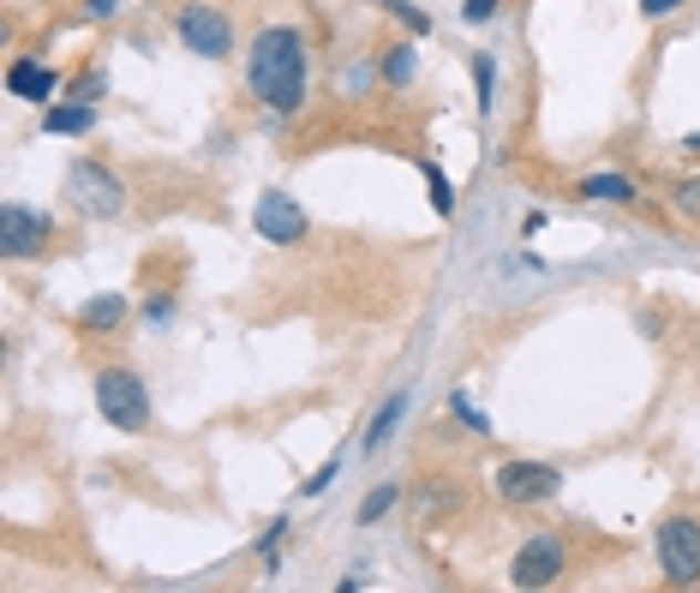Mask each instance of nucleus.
I'll return each instance as SVG.
<instances>
[{
    "instance_id": "f257e3e1",
    "label": "nucleus",
    "mask_w": 700,
    "mask_h": 593,
    "mask_svg": "<svg viewBox=\"0 0 700 593\" xmlns=\"http://www.w3.org/2000/svg\"><path fill=\"white\" fill-rule=\"evenodd\" d=\"M246 84L264 109L294 114L306 96V42L300 31H264L251 42V61H246Z\"/></svg>"
},
{
    "instance_id": "f03ea898",
    "label": "nucleus",
    "mask_w": 700,
    "mask_h": 593,
    "mask_svg": "<svg viewBox=\"0 0 700 593\" xmlns=\"http://www.w3.org/2000/svg\"><path fill=\"white\" fill-rule=\"evenodd\" d=\"M96 408L114 432H144V426H151V390H144V378L126 372V366L96 372Z\"/></svg>"
},
{
    "instance_id": "7ed1b4c3",
    "label": "nucleus",
    "mask_w": 700,
    "mask_h": 593,
    "mask_svg": "<svg viewBox=\"0 0 700 593\" xmlns=\"http://www.w3.org/2000/svg\"><path fill=\"white\" fill-rule=\"evenodd\" d=\"M66 198L79 204L84 216H121V204H126V186L114 181L102 162H72L66 168Z\"/></svg>"
},
{
    "instance_id": "20e7f679",
    "label": "nucleus",
    "mask_w": 700,
    "mask_h": 593,
    "mask_svg": "<svg viewBox=\"0 0 700 593\" xmlns=\"http://www.w3.org/2000/svg\"><path fill=\"white\" fill-rule=\"evenodd\" d=\"M659 570H665V582H677V587L700 582V522L670 515L659 528Z\"/></svg>"
},
{
    "instance_id": "39448f33",
    "label": "nucleus",
    "mask_w": 700,
    "mask_h": 593,
    "mask_svg": "<svg viewBox=\"0 0 700 593\" xmlns=\"http://www.w3.org/2000/svg\"><path fill=\"white\" fill-rule=\"evenodd\" d=\"M174 31L192 54H204V61H222V54L234 49V24L222 19L216 7H181V19H174Z\"/></svg>"
},
{
    "instance_id": "423d86ee",
    "label": "nucleus",
    "mask_w": 700,
    "mask_h": 593,
    "mask_svg": "<svg viewBox=\"0 0 700 593\" xmlns=\"http://www.w3.org/2000/svg\"><path fill=\"white\" fill-rule=\"evenodd\" d=\"M49 216L31 211V204H0V252L7 258H37L49 246Z\"/></svg>"
},
{
    "instance_id": "0eeeda50",
    "label": "nucleus",
    "mask_w": 700,
    "mask_h": 593,
    "mask_svg": "<svg viewBox=\"0 0 700 593\" xmlns=\"http://www.w3.org/2000/svg\"><path fill=\"white\" fill-rule=\"evenodd\" d=\"M563 575V540H550V533H539V540H527L509 563V582L515 587H550Z\"/></svg>"
},
{
    "instance_id": "6e6552de",
    "label": "nucleus",
    "mask_w": 700,
    "mask_h": 593,
    "mask_svg": "<svg viewBox=\"0 0 700 593\" xmlns=\"http://www.w3.org/2000/svg\"><path fill=\"white\" fill-rule=\"evenodd\" d=\"M258 234L270 246H300L306 241V211L288 198V192H264L258 198Z\"/></svg>"
},
{
    "instance_id": "1a4fd4ad",
    "label": "nucleus",
    "mask_w": 700,
    "mask_h": 593,
    "mask_svg": "<svg viewBox=\"0 0 700 593\" xmlns=\"http://www.w3.org/2000/svg\"><path fill=\"white\" fill-rule=\"evenodd\" d=\"M497 492L509 503H545L557 492V468L550 462H503L497 468Z\"/></svg>"
},
{
    "instance_id": "9d476101",
    "label": "nucleus",
    "mask_w": 700,
    "mask_h": 593,
    "mask_svg": "<svg viewBox=\"0 0 700 593\" xmlns=\"http://www.w3.org/2000/svg\"><path fill=\"white\" fill-rule=\"evenodd\" d=\"M54 84H61V79H54L42 61H12V72H7V91L24 96V102H49Z\"/></svg>"
},
{
    "instance_id": "9b49d317",
    "label": "nucleus",
    "mask_w": 700,
    "mask_h": 593,
    "mask_svg": "<svg viewBox=\"0 0 700 593\" xmlns=\"http://www.w3.org/2000/svg\"><path fill=\"white\" fill-rule=\"evenodd\" d=\"M79 324H84V330H96V336L121 330V324H126V300H121V294H96V300L79 313Z\"/></svg>"
},
{
    "instance_id": "f8f14e48",
    "label": "nucleus",
    "mask_w": 700,
    "mask_h": 593,
    "mask_svg": "<svg viewBox=\"0 0 700 593\" xmlns=\"http://www.w3.org/2000/svg\"><path fill=\"white\" fill-rule=\"evenodd\" d=\"M580 198H593V204H629L635 186H629V174H593V181H580Z\"/></svg>"
},
{
    "instance_id": "ddd939ff",
    "label": "nucleus",
    "mask_w": 700,
    "mask_h": 593,
    "mask_svg": "<svg viewBox=\"0 0 700 593\" xmlns=\"http://www.w3.org/2000/svg\"><path fill=\"white\" fill-rule=\"evenodd\" d=\"M49 132H91V102H61V109H49Z\"/></svg>"
},
{
    "instance_id": "4468645a",
    "label": "nucleus",
    "mask_w": 700,
    "mask_h": 593,
    "mask_svg": "<svg viewBox=\"0 0 700 593\" xmlns=\"http://www.w3.org/2000/svg\"><path fill=\"white\" fill-rule=\"evenodd\" d=\"M401 408H408V396H390V402H383V413H378V420H371V432H366V450H378V443H383V438L395 432Z\"/></svg>"
},
{
    "instance_id": "2eb2a0df",
    "label": "nucleus",
    "mask_w": 700,
    "mask_h": 593,
    "mask_svg": "<svg viewBox=\"0 0 700 593\" xmlns=\"http://www.w3.org/2000/svg\"><path fill=\"white\" fill-rule=\"evenodd\" d=\"M390 503H395V485H378V492L360 503V528H378V515H390Z\"/></svg>"
},
{
    "instance_id": "dca6fc26",
    "label": "nucleus",
    "mask_w": 700,
    "mask_h": 593,
    "mask_svg": "<svg viewBox=\"0 0 700 593\" xmlns=\"http://www.w3.org/2000/svg\"><path fill=\"white\" fill-rule=\"evenodd\" d=\"M383 12H395V19H401V24H408V31H413V37H425V31H431V19H425V12H420V7H408V0H383Z\"/></svg>"
},
{
    "instance_id": "f3484780",
    "label": "nucleus",
    "mask_w": 700,
    "mask_h": 593,
    "mask_svg": "<svg viewBox=\"0 0 700 593\" xmlns=\"http://www.w3.org/2000/svg\"><path fill=\"white\" fill-rule=\"evenodd\" d=\"M383 79H390V84H408L413 79V49H408V42H401L390 61H383Z\"/></svg>"
},
{
    "instance_id": "a211bd4d",
    "label": "nucleus",
    "mask_w": 700,
    "mask_h": 593,
    "mask_svg": "<svg viewBox=\"0 0 700 593\" xmlns=\"http://www.w3.org/2000/svg\"><path fill=\"white\" fill-rule=\"evenodd\" d=\"M425 181H431V204H437V211L450 216V211H455V192H450V181H443L437 168H425Z\"/></svg>"
},
{
    "instance_id": "6ab92c4d",
    "label": "nucleus",
    "mask_w": 700,
    "mask_h": 593,
    "mask_svg": "<svg viewBox=\"0 0 700 593\" xmlns=\"http://www.w3.org/2000/svg\"><path fill=\"white\" fill-rule=\"evenodd\" d=\"M102 91H109V79H102V72H79V84H72V96H79V102H96Z\"/></svg>"
},
{
    "instance_id": "aec40b11",
    "label": "nucleus",
    "mask_w": 700,
    "mask_h": 593,
    "mask_svg": "<svg viewBox=\"0 0 700 593\" xmlns=\"http://www.w3.org/2000/svg\"><path fill=\"white\" fill-rule=\"evenodd\" d=\"M455 413H461V420H467V426H473V432H480V438L491 432V420H485V413H480V408L467 402V396H455Z\"/></svg>"
},
{
    "instance_id": "412c9836",
    "label": "nucleus",
    "mask_w": 700,
    "mask_h": 593,
    "mask_svg": "<svg viewBox=\"0 0 700 593\" xmlns=\"http://www.w3.org/2000/svg\"><path fill=\"white\" fill-rule=\"evenodd\" d=\"M682 0H640V12H647V19H665V12H677Z\"/></svg>"
},
{
    "instance_id": "4be33fe9",
    "label": "nucleus",
    "mask_w": 700,
    "mask_h": 593,
    "mask_svg": "<svg viewBox=\"0 0 700 593\" xmlns=\"http://www.w3.org/2000/svg\"><path fill=\"white\" fill-rule=\"evenodd\" d=\"M461 12H467V19L480 24V19H491V12H497V0H467V7H461Z\"/></svg>"
},
{
    "instance_id": "5701e85b",
    "label": "nucleus",
    "mask_w": 700,
    "mask_h": 593,
    "mask_svg": "<svg viewBox=\"0 0 700 593\" xmlns=\"http://www.w3.org/2000/svg\"><path fill=\"white\" fill-rule=\"evenodd\" d=\"M677 198H682V211H694V216H700V181H689V186L677 192Z\"/></svg>"
},
{
    "instance_id": "b1692460",
    "label": "nucleus",
    "mask_w": 700,
    "mask_h": 593,
    "mask_svg": "<svg viewBox=\"0 0 700 593\" xmlns=\"http://www.w3.org/2000/svg\"><path fill=\"white\" fill-rule=\"evenodd\" d=\"M689 144H694V151H700V139H689Z\"/></svg>"
}]
</instances>
